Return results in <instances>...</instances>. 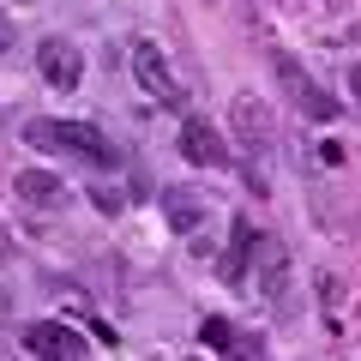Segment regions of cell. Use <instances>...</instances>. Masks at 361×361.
Wrapping results in <instances>:
<instances>
[{
  "instance_id": "8",
  "label": "cell",
  "mask_w": 361,
  "mask_h": 361,
  "mask_svg": "<svg viewBox=\"0 0 361 361\" xmlns=\"http://www.w3.org/2000/svg\"><path fill=\"white\" fill-rule=\"evenodd\" d=\"M229 121H235V139H241L253 157L271 151V115H265V103H259L253 90H241V97L229 103Z\"/></svg>"
},
{
  "instance_id": "6",
  "label": "cell",
  "mask_w": 361,
  "mask_h": 361,
  "mask_svg": "<svg viewBox=\"0 0 361 361\" xmlns=\"http://www.w3.org/2000/svg\"><path fill=\"white\" fill-rule=\"evenodd\" d=\"M259 295L271 301V307H289V253L277 235H259V271H253Z\"/></svg>"
},
{
  "instance_id": "2",
  "label": "cell",
  "mask_w": 361,
  "mask_h": 361,
  "mask_svg": "<svg viewBox=\"0 0 361 361\" xmlns=\"http://www.w3.org/2000/svg\"><path fill=\"white\" fill-rule=\"evenodd\" d=\"M271 73H277L283 97H289V103H295L307 121H337V115H343V103H337V97H325V90L307 78V66H301L289 49H271Z\"/></svg>"
},
{
  "instance_id": "3",
  "label": "cell",
  "mask_w": 361,
  "mask_h": 361,
  "mask_svg": "<svg viewBox=\"0 0 361 361\" xmlns=\"http://www.w3.org/2000/svg\"><path fill=\"white\" fill-rule=\"evenodd\" d=\"M127 61H133V78L145 85V97H157L163 109H187V90H180L175 66H169V54L157 49L151 37H139V42H133V54H127Z\"/></svg>"
},
{
  "instance_id": "5",
  "label": "cell",
  "mask_w": 361,
  "mask_h": 361,
  "mask_svg": "<svg viewBox=\"0 0 361 361\" xmlns=\"http://www.w3.org/2000/svg\"><path fill=\"white\" fill-rule=\"evenodd\" d=\"M25 349L37 361H85V337H78L73 325H61V319H37L25 331Z\"/></svg>"
},
{
  "instance_id": "14",
  "label": "cell",
  "mask_w": 361,
  "mask_h": 361,
  "mask_svg": "<svg viewBox=\"0 0 361 361\" xmlns=\"http://www.w3.org/2000/svg\"><path fill=\"white\" fill-rule=\"evenodd\" d=\"M97 211H103V217H115V211H121V193H115V187H97Z\"/></svg>"
},
{
  "instance_id": "4",
  "label": "cell",
  "mask_w": 361,
  "mask_h": 361,
  "mask_svg": "<svg viewBox=\"0 0 361 361\" xmlns=\"http://www.w3.org/2000/svg\"><path fill=\"white\" fill-rule=\"evenodd\" d=\"M37 73L49 78L54 90H78V85H85V49H73L66 37L37 42Z\"/></svg>"
},
{
  "instance_id": "1",
  "label": "cell",
  "mask_w": 361,
  "mask_h": 361,
  "mask_svg": "<svg viewBox=\"0 0 361 361\" xmlns=\"http://www.w3.org/2000/svg\"><path fill=\"white\" fill-rule=\"evenodd\" d=\"M25 145H37V151H49V157H78V163H90V169H115L121 163V151L109 145V133L90 127V121H30Z\"/></svg>"
},
{
  "instance_id": "10",
  "label": "cell",
  "mask_w": 361,
  "mask_h": 361,
  "mask_svg": "<svg viewBox=\"0 0 361 361\" xmlns=\"http://www.w3.org/2000/svg\"><path fill=\"white\" fill-rule=\"evenodd\" d=\"M253 253H259V229H253L247 217H235V229H229V253L217 259L223 283H247V265H253Z\"/></svg>"
},
{
  "instance_id": "7",
  "label": "cell",
  "mask_w": 361,
  "mask_h": 361,
  "mask_svg": "<svg viewBox=\"0 0 361 361\" xmlns=\"http://www.w3.org/2000/svg\"><path fill=\"white\" fill-rule=\"evenodd\" d=\"M180 157L193 169H223L229 163V145H223V133L211 121H180Z\"/></svg>"
},
{
  "instance_id": "12",
  "label": "cell",
  "mask_w": 361,
  "mask_h": 361,
  "mask_svg": "<svg viewBox=\"0 0 361 361\" xmlns=\"http://www.w3.org/2000/svg\"><path fill=\"white\" fill-rule=\"evenodd\" d=\"M199 337H205V349H223V355H229V349H235V337H241V331H235L229 319H205V325H199Z\"/></svg>"
},
{
  "instance_id": "9",
  "label": "cell",
  "mask_w": 361,
  "mask_h": 361,
  "mask_svg": "<svg viewBox=\"0 0 361 361\" xmlns=\"http://www.w3.org/2000/svg\"><path fill=\"white\" fill-rule=\"evenodd\" d=\"M13 193H18V205H30V211H61L66 205V180L54 175V169H25V175L13 180Z\"/></svg>"
},
{
  "instance_id": "16",
  "label": "cell",
  "mask_w": 361,
  "mask_h": 361,
  "mask_svg": "<svg viewBox=\"0 0 361 361\" xmlns=\"http://www.w3.org/2000/svg\"><path fill=\"white\" fill-rule=\"evenodd\" d=\"M13 49V25H6V18H0V54Z\"/></svg>"
},
{
  "instance_id": "15",
  "label": "cell",
  "mask_w": 361,
  "mask_h": 361,
  "mask_svg": "<svg viewBox=\"0 0 361 361\" xmlns=\"http://www.w3.org/2000/svg\"><path fill=\"white\" fill-rule=\"evenodd\" d=\"M343 85H349V97H355V109H361V61L349 66V78H343Z\"/></svg>"
},
{
  "instance_id": "11",
  "label": "cell",
  "mask_w": 361,
  "mask_h": 361,
  "mask_svg": "<svg viewBox=\"0 0 361 361\" xmlns=\"http://www.w3.org/2000/svg\"><path fill=\"white\" fill-rule=\"evenodd\" d=\"M163 211H169V223H175L180 235H193L199 223H205V205H199L193 187H169V193H163Z\"/></svg>"
},
{
  "instance_id": "13",
  "label": "cell",
  "mask_w": 361,
  "mask_h": 361,
  "mask_svg": "<svg viewBox=\"0 0 361 361\" xmlns=\"http://www.w3.org/2000/svg\"><path fill=\"white\" fill-rule=\"evenodd\" d=\"M229 361H265V343H253V337H235Z\"/></svg>"
}]
</instances>
